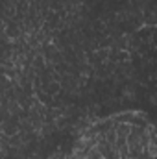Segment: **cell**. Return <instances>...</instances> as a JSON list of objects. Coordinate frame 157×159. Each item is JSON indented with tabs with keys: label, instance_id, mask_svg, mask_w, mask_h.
<instances>
[{
	"label": "cell",
	"instance_id": "obj_1",
	"mask_svg": "<svg viewBox=\"0 0 157 159\" xmlns=\"http://www.w3.org/2000/svg\"><path fill=\"white\" fill-rule=\"evenodd\" d=\"M148 154L152 157L157 156V129L150 126V144H148Z\"/></svg>",
	"mask_w": 157,
	"mask_h": 159
},
{
	"label": "cell",
	"instance_id": "obj_2",
	"mask_svg": "<svg viewBox=\"0 0 157 159\" xmlns=\"http://www.w3.org/2000/svg\"><path fill=\"white\" fill-rule=\"evenodd\" d=\"M152 159H157V156H155V157H152Z\"/></svg>",
	"mask_w": 157,
	"mask_h": 159
},
{
	"label": "cell",
	"instance_id": "obj_3",
	"mask_svg": "<svg viewBox=\"0 0 157 159\" xmlns=\"http://www.w3.org/2000/svg\"><path fill=\"white\" fill-rule=\"evenodd\" d=\"M129 159H131V157H129Z\"/></svg>",
	"mask_w": 157,
	"mask_h": 159
}]
</instances>
